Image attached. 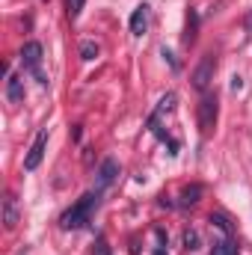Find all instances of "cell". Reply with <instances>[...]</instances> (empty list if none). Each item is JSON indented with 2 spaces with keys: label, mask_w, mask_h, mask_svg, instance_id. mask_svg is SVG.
<instances>
[{
  "label": "cell",
  "mask_w": 252,
  "mask_h": 255,
  "mask_svg": "<svg viewBox=\"0 0 252 255\" xmlns=\"http://www.w3.org/2000/svg\"><path fill=\"white\" fill-rule=\"evenodd\" d=\"M95 208H98V190H89L83 193L68 211H65L63 217H60V226H63L65 232H74V229H83L89 220H92V214H95Z\"/></svg>",
  "instance_id": "1"
},
{
  "label": "cell",
  "mask_w": 252,
  "mask_h": 255,
  "mask_svg": "<svg viewBox=\"0 0 252 255\" xmlns=\"http://www.w3.org/2000/svg\"><path fill=\"white\" fill-rule=\"evenodd\" d=\"M217 113H220L217 95H214V92H202V101H199V110H196L202 136H211V130H214V125H217Z\"/></svg>",
  "instance_id": "2"
},
{
  "label": "cell",
  "mask_w": 252,
  "mask_h": 255,
  "mask_svg": "<svg viewBox=\"0 0 252 255\" xmlns=\"http://www.w3.org/2000/svg\"><path fill=\"white\" fill-rule=\"evenodd\" d=\"M42 57H45V51H42V45H39V42H27V45L21 48V63H24V68H27V71H33V74H36V80L45 86V83H48V77H45V74H42V68H39V65H42Z\"/></svg>",
  "instance_id": "3"
},
{
  "label": "cell",
  "mask_w": 252,
  "mask_h": 255,
  "mask_svg": "<svg viewBox=\"0 0 252 255\" xmlns=\"http://www.w3.org/2000/svg\"><path fill=\"white\" fill-rule=\"evenodd\" d=\"M214 71H217V60H214V54H205L199 65H196V71H193V89H199V92H208V86H211V80H214Z\"/></svg>",
  "instance_id": "4"
},
{
  "label": "cell",
  "mask_w": 252,
  "mask_h": 255,
  "mask_svg": "<svg viewBox=\"0 0 252 255\" xmlns=\"http://www.w3.org/2000/svg\"><path fill=\"white\" fill-rule=\"evenodd\" d=\"M45 148H48V128H42V130L36 133V139H33V145H30V151H27V157H24V169H27V172L39 169V163H42V157H45Z\"/></svg>",
  "instance_id": "5"
},
{
  "label": "cell",
  "mask_w": 252,
  "mask_h": 255,
  "mask_svg": "<svg viewBox=\"0 0 252 255\" xmlns=\"http://www.w3.org/2000/svg\"><path fill=\"white\" fill-rule=\"evenodd\" d=\"M116 175H119V163H116L113 157H107V160L98 166V190L110 187V184L116 181Z\"/></svg>",
  "instance_id": "6"
},
{
  "label": "cell",
  "mask_w": 252,
  "mask_h": 255,
  "mask_svg": "<svg viewBox=\"0 0 252 255\" xmlns=\"http://www.w3.org/2000/svg\"><path fill=\"white\" fill-rule=\"evenodd\" d=\"M3 226H6V232H12L18 226V199L12 193L3 196Z\"/></svg>",
  "instance_id": "7"
},
{
  "label": "cell",
  "mask_w": 252,
  "mask_h": 255,
  "mask_svg": "<svg viewBox=\"0 0 252 255\" xmlns=\"http://www.w3.org/2000/svg\"><path fill=\"white\" fill-rule=\"evenodd\" d=\"M6 98H9V104H24V83H21V77H15L9 71H6Z\"/></svg>",
  "instance_id": "8"
},
{
  "label": "cell",
  "mask_w": 252,
  "mask_h": 255,
  "mask_svg": "<svg viewBox=\"0 0 252 255\" xmlns=\"http://www.w3.org/2000/svg\"><path fill=\"white\" fill-rule=\"evenodd\" d=\"M145 30H148V6L142 3V6H136L133 15H130V33H133V36H142Z\"/></svg>",
  "instance_id": "9"
},
{
  "label": "cell",
  "mask_w": 252,
  "mask_h": 255,
  "mask_svg": "<svg viewBox=\"0 0 252 255\" xmlns=\"http://www.w3.org/2000/svg\"><path fill=\"white\" fill-rule=\"evenodd\" d=\"M211 255H241V247L235 244V238H223V241L214 244Z\"/></svg>",
  "instance_id": "10"
},
{
  "label": "cell",
  "mask_w": 252,
  "mask_h": 255,
  "mask_svg": "<svg viewBox=\"0 0 252 255\" xmlns=\"http://www.w3.org/2000/svg\"><path fill=\"white\" fill-rule=\"evenodd\" d=\"M202 184H190V187H184V193H181V208H190V205H196L199 199H202Z\"/></svg>",
  "instance_id": "11"
},
{
  "label": "cell",
  "mask_w": 252,
  "mask_h": 255,
  "mask_svg": "<svg viewBox=\"0 0 252 255\" xmlns=\"http://www.w3.org/2000/svg\"><path fill=\"white\" fill-rule=\"evenodd\" d=\"M211 226H217L226 238H232V235H235V226L229 223V217H226V214H211Z\"/></svg>",
  "instance_id": "12"
},
{
  "label": "cell",
  "mask_w": 252,
  "mask_h": 255,
  "mask_svg": "<svg viewBox=\"0 0 252 255\" xmlns=\"http://www.w3.org/2000/svg\"><path fill=\"white\" fill-rule=\"evenodd\" d=\"M196 42V12L187 15V33H184V45H193Z\"/></svg>",
  "instance_id": "13"
},
{
  "label": "cell",
  "mask_w": 252,
  "mask_h": 255,
  "mask_svg": "<svg viewBox=\"0 0 252 255\" xmlns=\"http://www.w3.org/2000/svg\"><path fill=\"white\" fill-rule=\"evenodd\" d=\"M184 250H187V253L199 250V232H193V229H187V232H184Z\"/></svg>",
  "instance_id": "14"
},
{
  "label": "cell",
  "mask_w": 252,
  "mask_h": 255,
  "mask_svg": "<svg viewBox=\"0 0 252 255\" xmlns=\"http://www.w3.org/2000/svg\"><path fill=\"white\" fill-rule=\"evenodd\" d=\"M80 57H83V60H95V57H98V45H95V42H83V45H80Z\"/></svg>",
  "instance_id": "15"
},
{
  "label": "cell",
  "mask_w": 252,
  "mask_h": 255,
  "mask_svg": "<svg viewBox=\"0 0 252 255\" xmlns=\"http://www.w3.org/2000/svg\"><path fill=\"white\" fill-rule=\"evenodd\" d=\"M83 3H86V0H65L68 18H77V15H80V9H83Z\"/></svg>",
  "instance_id": "16"
},
{
  "label": "cell",
  "mask_w": 252,
  "mask_h": 255,
  "mask_svg": "<svg viewBox=\"0 0 252 255\" xmlns=\"http://www.w3.org/2000/svg\"><path fill=\"white\" fill-rule=\"evenodd\" d=\"M92 255H113V253H110V247H107V241H104V238H98V241H95V250H92Z\"/></svg>",
  "instance_id": "17"
},
{
  "label": "cell",
  "mask_w": 252,
  "mask_h": 255,
  "mask_svg": "<svg viewBox=\"0 0 252 255\" xmlns=\"http://www.w3.org/2000/svg\"><path fill=\"white\" fill-rule=\"evenodd\" d=\"M244 27H247V33L252 36V9L247 12V18H244Z\"/></svg>",
  "instance_id": "18"
},
{
  "label": "cell",
  "mask_w": 252,
  "mask_h": 255,
  "mask_svg": "<svg viewBox=\"0 0 252 255\" xmlns=\"http://www.w3.org/2000/svg\"><path fill=\"white\" fill-rule=\"evenodd\" d=\"M241 86H244V80H241V77H232V89H235V92H238V89H241Z\"/></svg>",
  "instance_id": "19"
},
{
  "label": "cell",
  "mask_w": 252,
  "mask_h": 255,
  "mask_svg": "<svg viewBox=\"0 0 252 255\" xmlns=\"http://www.w3.org/2000/svg\"><path fill=\"white\" fill-rule=\"evenodd\" d=\"M154 255H166V253H163V250H157V253H154Z\"/></svg>",
  "instance_id": "20"
}]
</instances>
